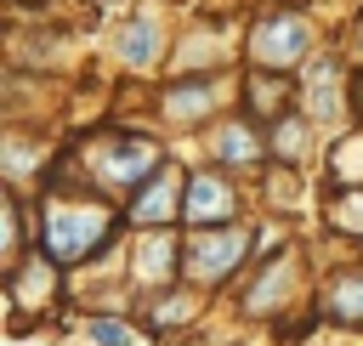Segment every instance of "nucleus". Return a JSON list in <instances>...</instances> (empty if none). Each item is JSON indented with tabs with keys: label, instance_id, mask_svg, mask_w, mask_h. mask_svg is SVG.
Wrapping results in <instances>:
<instances>
[{
	"label": "nucleus",
	"instance_id": "obj_6",
	"mask_svg": "<svg viewBox=\"0 0 363 346\" xmlns=\"http://www.w3.org/2000/svg\"><path fill=\"white\" fill-rule=\"evenodd\" d=\"M170 193H176V182H170V176H159V182L136 199V221H164V216H170Z\"/></svg>",
	"mask_w": 363,
	"mask_h": 346
},
{
	"label": "nucleus",
	"instance_id": "obj_5",
	"mask_svg": "<svg viewBox=\"0 0 363 346\" xmlns=\"http://www.w3.org/2000/svg\"><path fill=\"white\" fill-rule=\"evenodd\" d=\"M153 159H159V153H153L147 142H119V147L108 153L102 176H108V182H125V187H130V182H142V176L153 170Z\"/></svg>",
	"mask_w": 363,
	"mask_h": 346
},
{
	"label": "nucleus",
	"instance_id": "obj_8",
	"mask_svg": "<svg viewBox=\"0 0 363 346\" xmlns=\"http://www.w3.org/2000/svg\"><path fill=\"white\" fill-rule=\"evenodd\" d=\"M91 340H96V346H136V335H130L125 323H108V318L91 323Z\"/></svg>",
	"mask_w": 363,
	"mask_h": 346
},
{
	"label": "nucleus",
	"instance_id": "obj_3",
	"mask_svg": "<svg viewBox=\"0 0 363 346\" xmlns=\"http://www.w3.org/2000/svg\"><path fill=\"white\" fill-rule=\"evenodd\" d=\"M301 45H306V28H301L295 17H272V23L255 28V57H261V62H289Z\"/></svg>",
	"mask_w": 363,
	"mask_h": 346
},
{
	"label": "nucleus",
	"instance_id": "obj_4",
	"mask_svg": "<svg viewBox=\"0 0 363 346\" xmlns=\"http://www.w3.org/2000/svg\"><path fill=\"white\" fill-rule=\"evenodd\" d=\"M227 210H233V193L216 182V176H193V187H187V204H182V216L193 221V227H204V221H227Z\"/></svg>",
	"mask_w": 363,
	"mask_h": 346
},
{
	"label": "nucleus",
	"instance_id": "obj_9",
	"mask_svg": "<svg viewBox=\"0 0 363 346\" xmlns=\"http://www.w3.org/2000/svg\"><path fill=\"white\" fill-rule=\"evenodd\" d=\"M221 153H233V159H255V142H250V130H238V125H233V130L221 136Z\"/></svg>",
	"mask_w": 363,
	"mask_h": 346
},
{
	"label": "nucleus",
	"instance_id": "obj_7",
	"mask_svg": "<svg viewBox=\"0 0 363 346\" xmlns=\"http://www.w3.org/2000/svg\"><path fill=\"white\" fill-rule=\"evenodd\" d=\"M329 312L357 318V312H363V278H340V284L329 289Z\"/></svg>",
	"mask_w": 363,
	"mask_h": 346
},
{
	"label": "nucleus",
	"instance_id": "obj_2",
	"mask_svg": "<svg viewBox=\"0 0 363 346\" xmlns=\"http://www.w3.org/2000/svg\"><path fill=\"white\" fill-rule=\"evenodd\" d=\"M238 250H244V233H199L193 250H187V272H199V278H221V272L238 261Z\"/></svg>",
	"mask_w": 363,
	"mask_h": 346
},
{
	"label": "nucleus",
	"instance_id": "obj_1",
	"mask_svg": "<svg viewBox=\"0 0 363 346\" xmlns=\"http://www.w3.org/2000/svg\"><path fill=\"white\" fill-rule=\"evenodd\" d=\"M108 216L102 210H85V204H57L51 210V221H45V244H51V255L57 261H79L91 244H102L108 238Z\"/></svg>",
	"mask_w": 363,
	"mask_h": 346
}]
</instances>
